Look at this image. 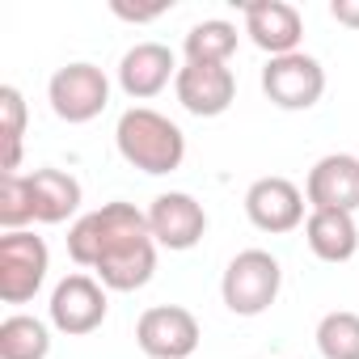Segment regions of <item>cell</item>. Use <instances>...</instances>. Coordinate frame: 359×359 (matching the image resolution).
<instances>
[{"label":"cell","mask_w":359,"mask_h":359,"mask_svg":"<svg viewBox=\"0 0 359 359\" xmlns=\"http://www.w3.org/2000/svg\"><path fill=\"white\" fill-rule=\"evenodd\" d=\"M304 199L313 212H359V156L330 152L309 169Z\"/></svg>","instance_id":"cell-11"},{"label":"cell","mask_w":359,"mask_h":359,"mask_svg":"<svg viewBox=\"0 0 359 359\" xmlns=\"http://www.w3.org/2000/svg\"><path fill=\"white\" fill-rule=\"evenodd\" d=\"M330 18H334L338 26L359 30V0H334V5H330Z\"/></svg>","instance_id":"cell-23"},{"label":"cell","mask_w":359,"mask_h":359,"mask_svg":"<svg viewBox=\"0 0 359 359\" xmlns=\"http://www.w3.org/2000/svg\"><path fill=\"white\" fill-rule=\"evenodd\" d=\"M199 321L182 304H156L135 321V342L148 359H191L199 351Z\"/></svg>","instance_id":"cell-6"},{"label":"cell","mask_w":359,"mask_h":359,"mask_svg":"<svg viewBox=\"0 0 359 359\" xmlns=\"http://www.w3.org/2000/svg\"><path fill=\"white\" fill-rule=\"evenodd\" d=\"M173 93L195 118H220L237 97V76L229 64H182Z\"/></svg>","instance_id":"cell-10"},{"label":"cell","mask_w":359,"mask_h":359,"mask_svg":"<svg viewBox=\"0 0 359 359\" xmlns=\"http://www.w3.org/2000/svg\"><path fill=\"white\" fill-rule=\"evenodd\" d=\"M304 241L321 262H351L359 254V224L351 212H309Z\"/></svg>","instance_id":"cell-15"},{"label":"cell","mask_w":359,"mask_h":359,"mask_svg":"<svg viewBox=\"0 0 359 359\" xmlns=\"http://www.w3.org/2000/svg\"><path fill=\"white\" fill-rule=\"evenodd\" d=\"M110 9H114V18H123V22H135V26H140V22H156L169 5H127V0H114Z\"/></svg>","instance_id":"cell-22"},{"label":"cell","mask_w":359,"mask_h":359,"mask_svg":"<svg viewBox=\"0 0 359 359\" xmlns=\"http://www.w3.org/2000/svg\"><path fill=\"white\" fill-rule=\"evenodd\" d=\"M245 216L262 233H292L304 224V195L287 177H258L245 191Z\"/></svg>","instance_id":"cell-12"},{"label":"cell","mask_w":359,"mask_h":359,"mask_svg":"<svg viewBox=\"0 0 359 359\" xmlns=\"http://www.w3.org/2000/svg\"><path fill=\"white\" fill-rule=\"evenodd\" d=\"M241 13H245V34H250V43H254L258 51H266L271 60L300 51L304 18L287 5V0H250V5H241Z\"/></svg>","instance_id":"cell-13"},{"label":"cell","mask_w":359,"mask_h":359,"mask_svg":"<svg viewBox=\"0 0 359 359\" xmlns=\"http://www.w3.org/2000/svg\"><path fill=\"white\" fill-rule=\"evenodd\" d=\"M51 271L47 241L34 233H5L0 237V300L26 304L39 296L43 279Z\"/></svg>","instance_id":"cell-4"},{"label":"cell","mask_w":359,"mask_h":359,"mask_svg":"<svg viewBox=\"0 0 359 359\" xmlns=\"http://www.w3.org/2000/svg\"><path fill=\"white\" fill-rule=\"evenodd\" d=\"M34 220V195H30V173H0V229L26 233Z\"/></svg>","instance_id":"cell-20"},{"label":"cell","mask_w":359,"mask_h":359,"mask_svg":"<svg viewBox=\"0 0 359 359\" xmlns=\"http://www.w3.org/2000/svg\"><path fill=\"white\" fill-rule=\"evenodd\" d=\"M68 258L85 271H97L106 292H135L156 271V241L148 212L135 203H102L68 229Z\"/></svg>","instance_id":"cell-1"},{"label":"cell","mask_w":359,"mask_h":359,"mask_svg":"<svg viewBox=\"0 0 359 359\" xmlns=\"http://www.w3.org/2000/svg\"><path fill=\"white\" fill-rule=\"evenodd\" d=\"M279 287H283V266L275 254L266 250H241L224 279H220V296H224V309L237 313V317H258L266 313L275 300H279Z\"/></svg>","instance_id":"cell-3"},{"label":"cell","mask_w":359,"mask_h":359,"mask_svg":"<svg viewBox=\"0 0 359 359\" xmlns=\"http://www.w3.org/2000/svg\"><path fill=\"white\" fill-rule=\"evenodd\" d=\"M51 355V330L30 317L13 313L0 321V359H47Z\"/></svg>","instance_id":"cell-18"},{"label":"cell","mask_w":359,"mask_h":359,"mask_svg":"<svg viewBox=\"0 0 359 359\" xmlns=\"http://www.w3.org/2000/svg\"><path fill=\"white\" fill-rule=\"evenodd\" d=\"M169 81H177V60H173V51L165 43H135L118 60V85L135 102L156 97Z\"/></svg>","instance_id":"cell-14"},{"label":"cell","mask_w":359,"mask_h":359,"mask_svg":"<svg viewBox=\"0 0 359 359\" xmlns=\"http://www.w3.org/2000/svg\"><path fill=\"white\" fill-rule=\"evenodd\" d=\"M317 351L321 359H359V313H325L317 321Z\"/></svg>","instance_id":"cell-19"},{"label":"cell","mask_w":359,"mask_h":359,"mask_svg":"<svg viewBox=\"0 0 359 359\" xmlns=\"http://www.w3.org/2000/svg\"><path fill=\"white\" fill-rule=\"evenodd\" d=\"M148 229H152V241L165 245V250H195L208 233V212L195 195L187 191H169V195H156L152 208H148Z\"/></svg>","instance_id":"cell-9"},{"label":"cell","mask_w":359,"mask_h":359,"mask_svg":"<svg viewBox=\"0 0 359 359\" xmlns=\"http://www.w3.org/2000/svg\"><path fill=\"white\" fill-rule=\"evenodd\" d=\"M237 26L224 22V18H208L199 26L187 30L182 39V51H187V64H229L233 51H237Z\"/></svg>","instance_id":"cell-17"},{"label":"cell","mask_w":359,"mask_h":359,"mask_svg":"<svg viewBox=\"0 0 359 359\" xmlns=\"http://www.w3.org/2000/svg\"><path fill=\"white\" fill-rule=\"evenodd\" d=\"M114 144H118V156L140 169V173H173L177 165L187 161V135L173 118H165L161 110H148V106H131L118 127H114Z\"/></svg>","instance_id":"cell-2"},{"label":"cell","mask_w":359,"mask_h":359,"mask_svg":"<svg viewBox=\"0 0 359 359\" xmlns=\"http://www.w3.org/2000/svg\"><path fill=\"white\" fill-rule=\"evenodd\" d=\"M47 97H51L55 118H64V123H93L110 106V81L93 64H68V68H60L51 76Z\"/></svg>","instance_id":"cell-7"},{"label":"cell","mask_w":359,"mask_h":359,"mask_svg":"<svg viewBox=\"0 0 359 359\" xmlns=\"http://www.w3.org/2000/svg\"><path fill=\"white\" fill-rule=\"evenodd\" d=\"M30 195H34V220L39 224H64L81 208V182L64 169H34Z\"/></svg>","instance_id":"cell-16"},{"label":"cell","mask_w":359,"mask_h":359,"mask_svg":"<svg viewBox=\"0 0 359 359\" xmlns=\"http://www.w3.org/2000/svg\"><path fill=\"white\" fill-rule=\"evenodd\" d=\"M0 135H5V173L22 169V135H26V102L22 89H0Z\"/></svg>","instance_id":"cell-21"},{"label":"cell","mask_w":359,"mask_h":359,"mask_svg":"<svg viewBox=\"0 0 359 359\" xmlns=\"http://www.w3.org/2000/svg\"><path fill=\"white\" fill-rule=\"evenodd\" d=\"M262 93L279 110H313L325 93V68H321V60H313L304 51L275 55L262 68Z\"/></svg>","instance_id":"cell-5"},{"label":"cell","mask_w":359,"mask_h":359,"mask_svg":"<svg viewBox=\"0 0 359 359\" xmlns=\"http://www.w3.org/2000/svg\"><path fill=\"white\" fill-rule=\"evenodd\" d=\"M106 287L93 275H68L51 292V325L68 338H85L106 321Z\"/></svg>","instance_id":"cell-8"}]
</instances>
